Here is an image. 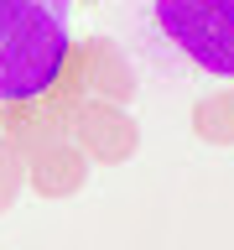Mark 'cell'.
<instances>
[{
	"label": "cell",
	"mask_w": 234,
	"mask_h": 250,
	"mask_svg": "<svg viewBox=\"0 0 234 250\" xmlns=\"http://www.w3.org/2000/svg\"><path fill=\"white\" fill-rule=\"evenodd\" d=\"M78 0H0V104H31L58 89L73 52Z\"/></svg>",
	"instance_id": "obj_1"
},
{
	"label": "cell",
	"mask_w": 234,
	"mask_h": 250,
	"mask_svg": "<svg viewBox=\"0 0 234 250\" xmlns=\"http://www.w3.org/2000/svg\"><path fill=\"white\" fill-rule=\"evenodd\" d=\"M73 146L89 162H130L140 151V125L125 104H109V99H89V104L73 109Z\"/></svg>",
	"instance_id": "obj_3"
},
{
	"label": "cell",
	"mask_w": 234,
	"mask_h": 250,
	"mask_svg": "<svg viewBox=\"0 0 234 250\" xmlns=\"http://www.w3.org/2000/svg\"><path fill=\"white\" fill-rule=\"evenodd\" d=\"M156 26L187 62L234 78V0H156Z\"/></svg>",
	"instance_id": "obj_2"
},
{
	"label": "cell",
	"mask_w": 234,
	"mask_h": 250,
	"mask_svg": "<svg viewBox=\"0 0 234 250\" xmlns=\"http://www.w3.org/2000/svg\"><path fill=\"white\" fill-rule=\"evenodd\" d=\"M21 188H26V156H21L11 141L0 136V214H5V208H16Z\"/></svg>",
	"instance_id": "obj_7"
},
{
	"label": "cell",
	"mask_w": 234,
	"mask_h": 250,
	"mask_svg": "<svg viewBox=\"0 0 234 250\" xmlns=\"http://www.w3.org/2000/svg\"><path fill=\"white\" fill-rule=\"evenodd\" d=\"M26 188L37 198H73L89 188V156L73 141H47L26 156Z\"/></svg>",
	"instance_id": "obj_4"
},
{
	"label": "cell",
	"mask_w": 234,
	"mask_h": 250,
	"mask_svg": "<svg viewBox=\"0 0 234 250\" xmlns=\"http://www.w3.org/2000/svg\"><path fill=\"white\" fill-rule=\"evenodd\" d=\"M193 136L208 146H234V89H214L193 104Z\"/></svg>",
	"instance_id": "obj_6"
},
{
	"label": "cell",
	"mask_w": 234,
	"mask_h": 250,
	"mask_svg": "<svg viewBox=\"0 0 234 250\" xmlns=\"http://www.w3.org/2000/svg\"><path fill=\"white\" fill-rule=\"evenodd\" d=\"M68 58L78 62V83H89L99 99H109V104H130V99H136V73H130L125 52L109 42V37L78 42Z\"/></svg>",
	"instance_id": "obj_5"
}]
</instances>
